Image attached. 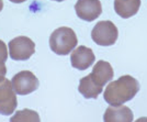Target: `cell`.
Here are the masks:
<instances>
[{
	"mask_svg": "<svg viewBox=\"0 0 147 122\" xmlns=\"http://www.w3.org/2000/svg\"><path fill=\"white\" fill-rule=\"evenodd\" d=\"M140 92V83L129 75H124L111 81L104 90V100L110 106H119L132 100Z\"/></svg>",
	"mask_w": 147,
	"mask_h": 122,
	"instance_id": "obj_1",
	"label": "cell"
},
{
	"mask_svg": "<svg viewBox=\"0 0 147 122\" xmlns=\"http://www.w3.org/2000/svg\"><path fill=\"white\" fill-rule=\"evenodd\" d=\"M78 39L73 29L67 26H61L56 29L49 37V47L57 55H67L71 53Z\"/></svg>",
	"mask_w": 147,
	"mask_h": 122,
	"instance_id": "obj_2",
	"label": "cell"
},
{
	"mask_svg": "<svg viewBox=\"0 0 147 122\" xmlns=\"http://www.w3.org/2000/svg\"><path fill=\"white\" fill-rule=\"evenodd\" d=\"M119 31L111 21H100L93 26L91 37L93 42L101 46H110L117 42Z\"/></svg>",
	"mask_w": 147,
	"mask_h": 122,
	"instance_id": "obj_3",
	"label": "cell"
},
{
	"mask_svg": "<svg viewBox=\"0 0 147 122\" xmlns=\"http://www.w3.org/2000/svg\"><path fill=\"white\" fill-rule=\"evenodd\" d=\"M9 53L13 61H26L35 53V44L30 37H14L9 42Z\"/></svg>",
	"mask_w": 147,
	"mask_h": 122,
	"instance_id": "obj_4",
	"label": "cell"
},
{
	"mask_svg": "<svg viewBox=\"0 0 147 122\" xmlns=\"http://www.w3.org/2000/svg\"><path fill=\"white\" fill-rule=\"evenodd\" d=\"M12 87L16 94L25 96L35 92L38 88V79L30 70H22L12 77Z\"/></svg>",
	"mask_w": 147,
	"mask_h": 122,
	"instance_id": "obj_5",
	"label": "cell"
},
{
	"mask_svg": "<svg viewBox=\"0 0 147 122\" xmlns=\"http://www.w3.org/2000/svg\"><path fill=\"white\" fill-rule=\"evenodd\" d=\"M18 106L16 92L12 87V83L5 78L0 81V115L9 116L12 115Z\"/></svg>",
	"mask_w": 147,
	"mask_h": 122,
	"instance_id": "obj_6",
	"label": "cell"
},
{
	"mask_svg": "<svg viewBox=\"0 0 147 122\" xmlns=\"http://www.w3.org/2000/svg\"><path fill=\"white\" fill-rule=\"evenodd\" d=\"M75 11L78 18L91 22L102 13L100 0H78L75 6Z\"/></svg>",
	"mask_w": 147,
	"mask_h": 122,
	"instance_id": "obj_7",
	"label": "cell"
},
{
	"mask_svg": "<svg viewBox=\"0 0 147 122\" xmlns=\"http://www.w3.org/2000/svg\"><path fill=\"white\" fill-rule=\"evenodd\" d=\"M96 61V56L91 49L85 45H80L76 49H74L70 55L71 66L78 70H86Z\"/></svg>",
	"mask_w": 147,
	"mask_h": 122,
	"instance_id": "obj_8",
	"label": "cell"
},
{
	"mask_svg": "<svg viewBox=\"0 0 147 122\" xmlns=\"http://www.w3.org/2000/svg\"><path fill=\"white\" fill-rule=\"evenodd\" d=\"M134 119L133 111L126 106H110L105 110L103 120L105 122H132Z\"/></svg>",
	"mask_w": 147,
	"mask_h": 122,
	"instance_id": "obj_9",
	"label": "cell"
},
{
	"mask_svg": "<svg viewBox=\"0 0 147 122\" xmlns=\"http://www.w3.org/2000/svg\"><path fill=\"white\" fill-rule=\"evenodd\" d=\"M113 75H114V72L111 64L105 61L97 62V64L93 66L92 73L90 74L93 81L101 87H104V85H107L113 78Z\"/></svg>",
	"mask_w": 147,
	"mask_h": 122,
	"instance_id": "obj_10",
	"label": "cell"
},
{
	"mask_svg": "<svg viewBox=\"0 0 147 122\" xmlns=\"http://www.w3.org/2000/svg\"><path fill=\"white\" fill-rule=\"evenodd\" d=\"M141 7V0H114V10L123 19L135 16Z\"/></svg>",
	"mask_w": 147,
	"mask_h": 122,
	"instance_id": "obj_11",
	"label": "cell"
},
{
	"mask_svg": "<svg viewBox=\"0 0 147 122\" xmlns=\"http://www.w3.org/2000/svg\"><path fill=\"white\" fill-rule=\"evenodd\" d=\"M103 87L99 86L98 84H96L93 79L91 78L90 74L81 78L79 81V87L78 90L82 95V97H85L86 99H96L98 98V96L102 92Z\"/></svg>",
	"mask_w": 147,
	"mask_h": 122,
	"instance_id": "obj_12",
	"label": "cell"
},
{
	"mask_svg": "<svg viewBox=\"0 0 147 122\" xmlns=\"http://www.w3.org/2000/svg\"><path fill=\"white\" fill-rule=\"evenodd\" d=\"M8 58V51H7V46L3 41L0 40V64L5 63Z\"/></svg>",
	"mask_w": 147,
	"mask_h": 122,
	"instance_id": "obj_13",
	"label": "cell"
},
{
	"mask_svg": "<svg viewBox=\"0 0 147 122\" xmlns=\"http://www.w3.org/2000/svg\"><path fill=\"white\" fill-rule=\"evenodd\" d=\"M6 74H7V67L6 65H5V63H2V64H0V81L5 79Z\"/></svg>",
	"mask_w": 147,
	"mask_h": 122,
	"instance_id": "obj_14",
	"label": "cell"
},
{
	"mask_svg": "<svg viewBox=\"0 0 147 122\" xmlns=\"http://www.w3.org/2000/svg\"><path fill=\"white\" fill-rule=\"evenodd\" d=\"M11 2H13V3H21V2H24V1H26V0H10Z\"/></svg>",
	"mask_w": 147,
	"mask_h": 122,
	"instance_id": "obj_15",
	"label": "cell"
},
{
	"mask_svg": "<svg viewBox=\"0 0 147 122\" xmlns=\"http://www.w3.org/2000/svg\"><path fill=\"white\" fill-rule=\"evenodd\" d=\"M3 9V1L2 0H0V12H1V10Z\"/></svg>",
	"mask_w": 147,
	"mask_h": 122,
	"instance_id": "obj_16",
	"label": "cell"
},
{
	"mask_svg": "<svg viewBox=\"0 0 147 122\" xmlns=\"http://www.w3.org/2000/svg\"><path fill=\"white\" fill-rule=\"evenodd\" d=\"M53 1H57V2H61V1H65V0H53Z\"/></svg>",
	"mask_w": 147,
	"mask_h": 122,
	"instance_id": "obj_17",
	"label": "cell"
}]
</instances>
